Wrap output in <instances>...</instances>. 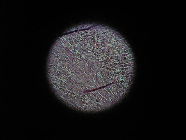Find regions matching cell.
<instances>
[{
    "label": "cell",
    "instance_id": "1",
    "mask_svg": "<svg viewBox=\"0 0 186 140\" xmlns=\"http://www.w3.org/2000/svg\"><path fill=\"white\" fill-rule=\"evenodd\" d=\"M119 61L115 43L106 35L94 32L71 34L62 44L60 75L73 85L96 90L118 80Z\"/></svg>",
    "mask_w": 186,
    "mask_h": 140
}]
</instances>
